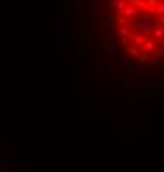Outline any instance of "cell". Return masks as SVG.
Returning a JSON list of instances; mask_svg holds the SVG:
<instances>
[{
  "label": "cell",
  "instance_id": "cell-1",
  "mask_svg": "<svg viewBox=\"0 0 164 172\" xmlns=\"http://www.w3.org/2000/svg\"><path fill=\"white\" fill-rule=\"evenodd\" d=\"M56 37H58V40L66 38V18L63 13H58V17H56Z\"/></svg>",
  "mask_w": 164,
  "mask_h": 172
},
{
  "label": "cell",
  "instance_id": "cell-3",
  "mask_svg": "<svg viewBox=\"0 0 164 172\" xmlns=\"http://www.w3.org/2000/svg\"><path fill=\"white\" fill-rule=\"evenodd\" d=\"M108 55L111 56V58H118V51H116L114 47H109L108 48Z\"/></svg>",
  "mask_w": 164,
  "mask_h": 172
},
{
  "label": "cell",
  "instance_id": "cell-2",
  "mask_svg": "<svg viewBox=\"0 0 164 172\" xmlns=\"http://www.w3.org/2000/svg\"><path fill=\"white\" fill-rule=\"evenodd\" d=\"M118 35H119V37H126V35H130V28H128V27H119Z\"/></svg>",
  "mask_w": 164,
  "mask_h": 172
},
{
  "label": "cell",
  "instance_id": "cell-4",
  "mask_svg": "<svg viewBox=\"0 0 164 172\" xmlns=\"http://www.w3.org/2000/svg\"><path fill=\"white\" fill-rule=\"evenodd\" d=\"M124 5H126V2H124V0H116V8L123 10V8H124Z\"/></svg>",
  "mask_w": 164,
  "mask_h": 172
}]
</instances>
